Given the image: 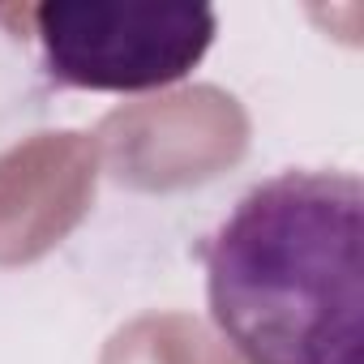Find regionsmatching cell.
Wrapping results in <instances>:
<instances>
[{
    "instance_id": "1",
    "label": "cell",
    "mask_w": 364,
    "mask_h": 364,
    "mask_svg": "<svg viewBox=\"0 0 364 364\" xmlns=\"http://www.w3.org/2000/svg\"><path fill=\"white\" fill-rule=\"evenodd\" d=\"M206 304L245 364H360L364 185L279 171L206 236Z\"/></svg>"
},
{
    "instance_id": "2",
    "label": "cell",
    "mask_w": 364,
    "mask_h": 364,
    "mask_svg": "<svg viewBox=\"0 0 364 364\" xmlns=\"http://www.w3.org/2000/svg\"><path fill=\"white\" fill-rule=\"evenodd\" d=\"M43 73L73 90L141 95L189 77L219 35L206 5H39Z\"/></svg>"
}]
</instances>
